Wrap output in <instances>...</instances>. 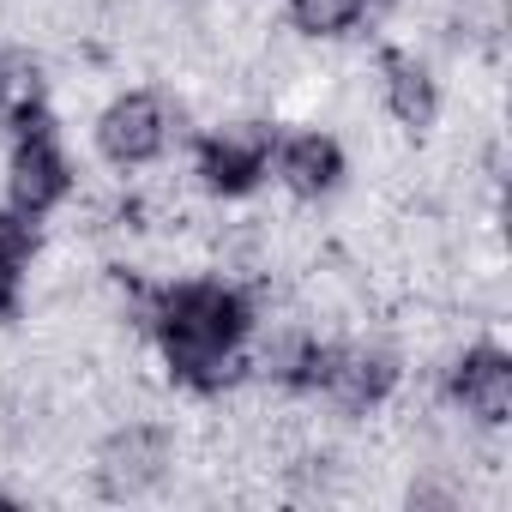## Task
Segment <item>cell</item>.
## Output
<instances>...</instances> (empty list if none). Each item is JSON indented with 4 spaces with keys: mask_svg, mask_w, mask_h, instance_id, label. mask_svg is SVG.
Wrapping results in <instances>:
<instances>
[{
    "mask_svg": "<svg viewBox=\"0 0 512 512\" xmlns=\"http://www.w3.org/2000/svg\"><path fill=\"white\" fill-rule=\"evenodd\" d=\"M145 326H151L175 386L217 392V386L235 380V362H241V344L253 332V314H247V296L229 290L223 278H193V284L157 290Z\"/></svg>",
    "mask_w": 512,
    "mask_h": 512,
    "instance_id": "obj_1",
    "label": "cell"
},
{
    "mask_svg": "<svg viewBox=\"0 0 512 512\" xmlns=\"http://www.w3.org/2000/svg\"><path fill=\"white\" fill-rule=\"evenodd\" d=\"M67 187H73V163H67V151L55 139V121L37 115V121L13 127V163H7V199H13V211L37 223V217H49L67 199Z\"/></svg>",
    "mask_w": 512,
    "mask_h": 512,
    "instance_id": "obj_2",
    "label": "cell"
},
{
    "mask_svg": "<svg viewBox=\"0 0 512 512\" xmlns=\"http://www.w3.org/2000/svg\"><path fill=\"white\" fill-rule=\"evenodd\" d=\"M272 151H278V133L260 127V121H247V127H223V133L199 139L193 169H199V181L211 193L241 199V193H253V187L272 175Z\"/></svg>",
    "mask_w": 512,
    "mask_h": 512,
    "instance_id": "obj_3",
    "label": "cell"
},
{
    "mask_svg": "<svg viewBox=\"0 0 512 512\" xmlns=\"http://www.w3.org/2000/svg\"><path fill=\"white\" fill-rule=\"evenodd\" d=\"M169 103L157 91H127L115 97L103 115H97V151L115 163V169H139L151 157H163L169 145Z\"/></svg>",
    "mask_w": 512,
    "mask_h": 512,
    "instance_id": "obj_4",
    "label": "cell"
},
{
    "mask_svg": "<svg viewBox=\"0 0 512 512\" xmlns=\"http://www.w3.org/2000/svg\"><path fill=\"white\" fill-rule=\"evenodd\" d=\"M169 464H175L169 428L133 422V428H121V434L97 452V488H103L109 500H139V494H151V488L169 476Z\"/></svg>",
    "mask_w": 512,
    "mask_h": 512,
    "instance_id": "obj_5",
    "label": "cell"
},
{
    "mask_svg": "<svg viewBox=\"0 0 512 512\" xmlns=\"http://www.w3.org/2000/svg\"><path fill=\"white\" fill-rule=\"evenodd\" d=\"M446 398H452L464 416L500 428V422L512 416V356L494 350V344L464 350V356L446 368Z\"/></svg>",
    "mask_w": 512,
    "mask_h": 512,
    "instance_id": "obj_6",
    "label": "cell"
},
{
    "mask_svg": "<svg viewBox=\"0 0 512 512\" xmlns=\"http://www.w3.org/2000/svg\"><path fill=\"white\" fill-rule=\"evenodd\" d=\"M272 169L296 199H326L344 181V145L332 133H290V139H278Z\"/></svg>",
    "mask_w": 512,
    "mask_h": 512,
    "instance_id": "obj_7",
    "label": "cell"
},
{
    "mask_svg": "<svg viewBox=\"0 0 512 512\" xmlns=\"http://www.w3.org/2000/svg\"><path fill=\"white\" fill-rule=\"evenodd\" d=\"M380 73H386V109H392V121H398V127H410V133L434 127V109H440L434 73H428L416 55H398V49H386Z\"/></svg>",
    "mask_w": 512,
    "mask_h": 512,
    "instance_id": "obj_8",
    "label": "cell"
},
{
    "mask_svg": "<svg viewBox=\"0 0 512 512\" xmlns=\"http://www.w3.org/2000/svg\"><path fill=\"white\" fill-rule=\"evenodd\" d=\"M43 67L31 61V55H19V49H0V127H25V121H37V115H49L43 109Z\"/></svg>",
    "mask_w": 512,
    "mask_h": 512,
    "instance_id": "obj_9",
    "label": "cell"
},
{
    "mask_svg": "<svg viewBox=\"0 0 512 512\" xmlns=\"http://www.w3.org/2000/svg\"><path fill=\"white\" fill-rule=\"evenodd\" d=\"M31 253H37V229H31V217L0 211V320L19 314L25 272H31Z\"/></svg>",
    "mask_w": 512,
    "mask_h": 512,
    "instance_id": "obj_10",
    "label": "cell"
},
{
    "mask_svg": "<svg viewBox=\"0 0 512 512\" xmlns=\"http://www.w3.org/2000/svg\"><path fill=\"white\" fill-rule=\"evenodd\" d=\"M290 19L308 37H344L350 25L368 19V7H362V0H290Z\"/></svg>",
    "mask_w": 512,
    "mask_h": 512,
    "instance_id": "obj_11",
    "label": "cell"
},
{
    "mask_svg": "<svg viewBox=\"0 0 512 512\" xmlns=\"http://www.w3.org/2000/svg\"><path fill=\"white\" fill-rule=\"evenodd\" d=\"M362 7H368V13H386V7H398V0H362Z\"/></svg>",
    "mask_w": 512,
    "mask_h": 512,
    "instance_id": "obj_12",
    "label": "cell"
},
{
    "mask_svg": "<svg viewBox=\"0 0 512 512\" xmlns=\"http://www.w3.org/2000/svg\"><path fill=\"white\" fill-rule=\"evenodd\" d=\"M0 506H13V494H0Z\"/></svg>",
    "mask_w": 512,
    "mask_h": 512,
    "instance_id": "obj_13",
    "label": "cell"
}]
</instances>
